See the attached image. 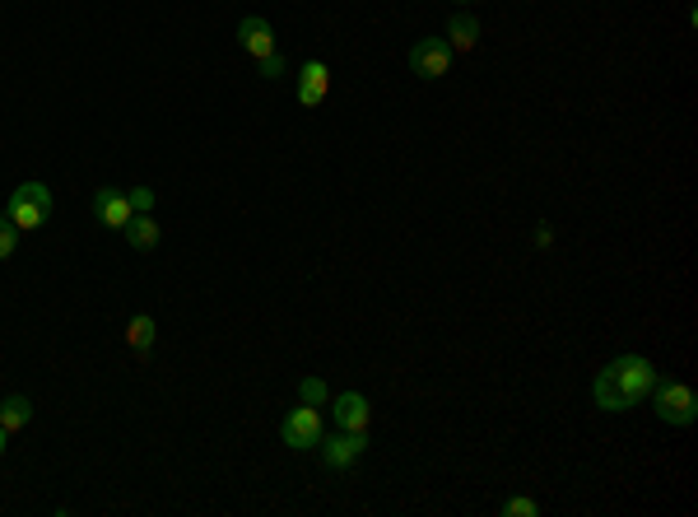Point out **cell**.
Instances as JSON below:
<instances>
[{
    "mask_svg": "<svg viewBox=\"0 0 698 517\" xmlns=\"http://www.w3.org/2000/svg\"><path fill=\"white\" fill-rule=\"evenodd\" d=\"M536 243H540V247H550V243H554V233H550V224H540V229H536Z\"/></svg>",
    "mask_w": 698,
    "mask_h": 517,
    "instance_id": "cell-20",
    "label": "cell"
},
{
    "mask_svg": "<svg viewBox=\"0 0 698 517\" xmlns=\"http://www.w3.org/2000/svg\"><path fill=\"white\" fill-rule=\"evenodd\" d=\"M5 438H10V434H5V429H0V452H5Z\"/></svg>",
    "mask_w": 698,
    "mask_h": 517,
    "instance_id": "cell-21",
    "label": "cell"
},
{
    "mask_svg": "<svg viewBox=\"0 0 698 517\" xmlns=\"http://www.w3.org/2000/svg\"><path fill=\"white\" fill-rule=\"evenodd\" d=\"M322 462L331 471H349V466L359 462L363 452H368V434H354V429H340V434H322Z\"/></svg>",
    "mask_w": 698,
    "mask_h": 517,
    "instance_id": "cell-6",
    "label": "cell"
},
{
    "mask_svg": "<svg viewBox=\"0 0 698 517\" xmlns=\"http://www.w3.org/2000/svg\"><path fill=\"white\" fill-rule=\"evenodd\" d=\"M154 336H159V327H154V317L149 313H135L131 322H126V345H131V354H140V359H149Z\"/></svg>",
    "mask_w": 698,
    "mask_h": 517,
    "instance_id": "cell-13",
    "label": "cell"
},
{
    "mask_svg": "<svg viewBox=\"0 0 698 517\" xmlns=\"http://www.w3.org/2000/svg\"><path fill=\"white\" fill-rule=\"evenodd\" d=\"M503 513H508V517H536L540 504H536V499H526V494H512L508 504H503Z\"/></svg>",
    "mask_w": 698,
    "mask_h": 517,
    "instance_id": "cell-19",
    "label": "cell"
},
{
    "mask_svg": "<svg viewBox=\"0 0 698 517\" xmlns=\"http://www.w3.org/2000/svg\"><path fill=\"white\" fill-rule=\"evenodd\" d=\"M238 42L256 56V61H261V56L275 52V28H270L266 19H261V14H247V19L238 24Z\"/></svg>",
    "mask_w": 698,
    "mask_h": 517,
    "instance_id": "cell-10",
    "label": "cell"
},
{
    "mask_svg": "<svg viewBox=\"0 0 698 517\" xmlns=\"http://www.w3.org/2000/svg\"><path fill=\"white\" fill-rule=\"evenodd\" d=\"M480 19H475V14H452V19H447V47H452V52H475V47H480Z\"/></svg>",
    "mask_w": 698,
    "mask_h": 517,
    "instance_id": "cell-11",
    "label": "cell"
},
{
    "mask_svg": "<svg viewBox=\"0 0 698 517\" xmlns=\"http://www.w3.org/2000/svg\"><path fill=\"white\" fill-rule=\"evenodd\" d=\"M256 70H261V80H280L284 70H289V61H284L280 52H270V56H261V61H256Z\"/></svg>",
    "mask_w": 698,
    "mask_h": 517,
    "instance_id": "cell-17",
    "label": "cell"
},
{
    "mask_svg": "<svg viewBox=\"0 0 698 517\" xmlns=\"http://www.w3.org/2000/svg\"><path fill=\"white\" fill-rule=\"evenodd\" d=\"M652 382H657L652 359H643V354H619L615 364H605L591 378V401H596V410L619 415V410H633L638 401H647Z\"/></svg>",
    "mask_w": 698,
    "mask_h": 517,
    "instance_id": "cell-1",
    "label": "cell"
},
{
    "mask_svg": "<svg viewBox=\"0 0 698 517\" xmlns=\"http://www.w3.org/2000/svg\"><path fill=\"white\" fill-rule=\"evenodd\" d=\"M126 243L135 247V252H154L159 247V238H163V229L154 224V215H131V224H126Z\"/></svg>",
    "mask_w": 698,
    "mask_h": 517,
    "instance_id": "cell-12",
    "label": "cell"
},
{
    "mask_svg": "<svg viewBox=\"0 0 698 517\" xmlns=\"http://www.w3.org/2000/svg\"><path fill=\"white\" fill-rule=\"evenodd\" d=\"M457 5H475V0H457Z\"/></svg>",
    "mask_w": 698,
    "mask_h": 517,
    "instance_id": "cell-22",
    "label": "cell"
},
{
    "mask_svg": "<svg viewBox=\"0 0 698 517\" xmlns=\"http://www.w3.org/2000/svg\"><path fill=\"white\" fill-rule=\"evenodd\" d=\"M331 410H336V429L368 434V424H373V406H368V396H359V392H340Z\"/></svg>",
    "mask_w": 698,
    "mask_h": 517,
    "instance_id": "cell-8",
    "label": "cell"
},
{
    "mask_svg": "<svg viewBox=\"0 0 698 517\" xmlns=\"http://www.w3.org/2000/svg\"><path fill=\"white\" fill-rule=\"evenodd\" d=\"M131 201H126V191L117 187H98L94 191V219L98 224H108V229H126L131 224Z\"/></svg>",
    "mask_w": 698,
    "mask_h": 517,
    "instance_id": "cell-7",
    "label": "cell"
},
{
    "mask_svg": "<svg viewBox=\"0 0 698 517\" xmlns=\"http://www.w3.org/2000/svg\"><path fill=\"white\" fill-rule=\"evenodd\" d=\"M322 415H317V406H294L289 415L280 420V438H284V448H294V452H312L317 443H322Z\"/></svg>",
    "mask_w": 698,
    "mask_h": 517,
    "instance_id": "cell-4",
    "label": "cell"
},
{
    "mask_svg": "<svg viewBox=\"0 0 698 517\" xmlns=\"http://www.w3.org/2000/svg\"><path fill=\"white\" fill-rule=\"evenodd\" d=\"M298 396H303L308 406H326V401H331V387H326L322 378H303L298 382Z\"/></svg>",
    "mask_w": 698,
    "mask_h": 517,
    "instance_id": "cell-15",
    "label": "cell"
},
{
    "mask_svg": "<svg viewBox=\"0 0 698 517\" xmlns=\"http://www.w3.org/2000/svg\"><path fill=\"white\" fill-rule=\"evenodd\" d=\"M14 247H19V229L10 224V215H0V261L14 257Z\"/></svg>",
    "mask_w": 698,
    "mask_h": 517,
    "instance_id": "cell-18",
    "label": "cell"
},
{
    "mask_svg": "<svg viewBox=\"0 0 698 517\" xmlns=\"http://www.w3.org/2000/svg\"><path fill=\"white\" fill-rule=\"evenodd\" d=\"M326 89H331L326 61H303V70H298V103H303V108H322Z\"/></svg>",
    "mask_w": 698,
    "mask_h": 517,
    "instance_id": "cell-9",
    "label": "cell"
},
{
    "mask_svg": "<svg viewBox=\"0 0 698 517\" xmlns=\"http://www.w3.org/2000/svg\"><path fill=\"white\" fill-rule=\"evenodd\" d=\"M28 420H33V401H28V396H5V401H0V429H5V434H19V429H28Z\"/></svg>",
    "mask_w": 698,
    "mask_h": 517,
    "instance_id": "cell-14",
    "label": "cell"
},
{
    "mask_svg": "<svg viewBox=\"0 0 698 517\" xmlns=\"http://www.w3.org/2000/svg\"><path fill=\"white\" fill-rule=\"evenodd\" d=\"M652 410H657V420L661 424H675V429H685V424H694L698 420V396L689 392L685 382H671V378H661L657 373V382H652Z\"/></svg>",
    "mask_w": 698,
    "mask_h": 517,
    "instance_id": "cell-3",
    "label": "cell"
},
{
    "mask_svg": "<svg viewBox=\"0 0 698 517\" xmlns=\"http://www.w3.org/2000/svg\"><path fill=\"white\" fill-rule=\"evenodd\" d=\"M126 201H131L135 215H154V201H159V196H154V187H131Z\"/></svg>",
    "mask_w": 698,
    "mask_h": 517,
    "instance_id": "cell-16",
    "label": "cell"
},
{
    "mask_svg": "<svg viewBox=\"0 0 698 517\" xmlns=\"http://www.w3.org/2000/svg\"><path fill=\"white\" fill-rule=\"evenodd\" d=\"M5 215H10L14 229H42L52 219V187L47 182H19L5 201Z\"/></svg>",
    "mask_w": 698,
    "mask_h": 517,
    "instance_id": "cell-2",
    "label": "cell"
},
{
    "mask_svg": "<svg viewBox=\"0 0 698 517\" xmlns=\"http://www.w3.org/2000/svg\"><path fill=\"white\" fill-rule=\"evenodd\" d=\"M452 47H447V38H419L415 47H410V70H415L419 80H443L447 70H452Z\"/></svg>",
    "mask_w": 698,
    "mask_h": 517,
    "instance_id": "cell-5",
    "label": "cell"
}]
</instances>
